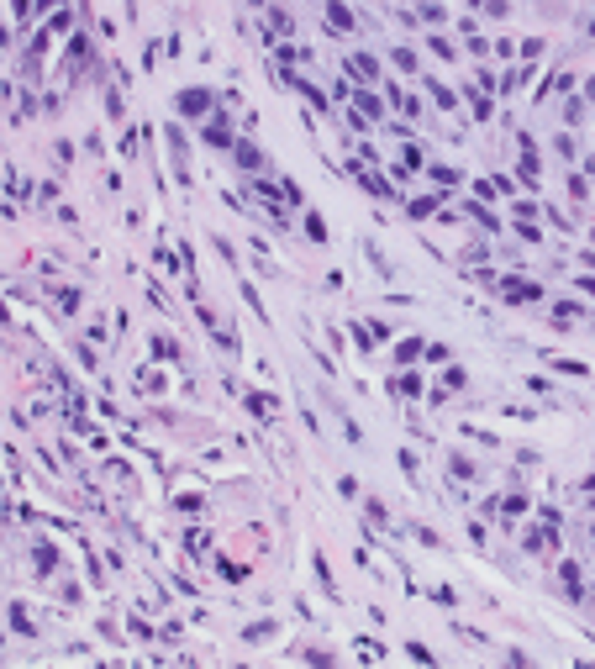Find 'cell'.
Wrapping results in <instances>:
<instances>
[{"mask_svg":"<svg viewBox=\"0 0 595 669\" xmlns=\"http://www.w3.org/2000/svg\"><path fill=\"white\" fill-rule=\"evenodd\" d=\"M174 111H179V116H190V121H206L216 111V95L206 90V84H190V90H179V95H174Z\"/></svg>","mask_w":595,"mask_h":669,"instance_id":"6da1fadb","label":"cell"},{"mask_svg":"<svg viewBox=\"0 0 595 669\" xmlns=\"http://www.w3.org/2000/svg\"><path fill=\"white\" fill-rule=\"evenodd\" d=\"M495 290H500V300H506V306H532V300H543V285H532V279H522V275L495 279Z\"/></svg>","mask_w":595,"mask_h":669,"instance_id":"7a4b0ae2","label":"cell"},{"mask_svg":"<svg viewBox=\"0 0 595 669\" xmlns=\"http://www.w3.org/2000/svg\"><path fill=\"white\" fill-rule=\"evenodd\" d=\"M201 137H206L211 148H222V153H232V148H238V132H232V116H226V111H211V116H206Z\"/></svg>","mask_w":595,"mask_h":669,"instance_id":"3957f363","label":"cell"},{"mask_svg":"<svg viewBox=\"0 0 595 669\" xmlns=\"http://www.w3.org/2000/svg\"><path fill=\"white\" fill-rule=\"evenodd\" d=\"M343 69H348V74H358V79H380V59H374V53H364V48L348 53Z\"/></svg>","mask_w":595,"mask_h":669,"instance_id":"277c9868","label":"cell"},{"mask_svg":"<svg viewBox=\"0 0 595 669\" xmlns=\"http://www.w3.org/2000/svg\"><path fill=\"white\" fill-rule=\"evenodd\" d=\"M232 164H238L242 174H263V169H269V158H263L253 143H238V148H232Z\"/></svg>","mask_w":595,"mask_h":669,"instance_id":"5b68a950","label":"cell"},{"mask_svg":"<svg viewBox=\"0 0 595 669\" xmlns=\"http://www.w3.org/2000/svg\"><path fill=\"white\" fill-rule=\"evenodd\" d=\"M442 211V195L432 190V195H417V201H405V216L411 222H427V216H438Z\"/></svg>","mask_w":595,"mask_h":669,"instance_id":"8992f818","label":"cell"},{"mask_svg":"<svg viewBox=\"0 0 595 669\" xmlns=\"http://www.w3.org/2000/svg\"><path fill=\"white\" fill-rule=\"evenodd\" d=\"M348 100H353L369 121H385V100H380V95H369V90H358V84H353V90H348Z\"/></svg>","mask_w":595,"mask_h":669,"instance_id":"52a82bcc","label":"cell"},{"mask_svg":"<svg viewBox=\"0 0 595 669\" xmlns=\"http://www.w3.org/2000/svg\"><path fill=\"white\" fill-rule=\"evenodd\" d=\"M327 22L337 26V32H358V22H353V11H348L343 0H327Z\"/></svg>","mask_w":595,"mask_h":669,"instance_id":"ba28073f","label":"cell"},{"mask_svg":"<svg viewBox=\"0 0 595 669\" xmlns=\"http://www.w3.org/2000/svg\"><path fill=\"white\" fill-rule=\"evenodd\" d=\"M411 359H427V343H422V337H401V343H395V364H411Z\"/></svg>","mask_w":595,"mask_h":669,"instance_id":"9c48e42d","label":"cell"},{"mask_svg":"<svg viewBox=\"0 0 595 669\" xmlns=\"http://www.w3.org/2000/svg\"><path fill=\"white\" fill-rule=\"evenodd\" d=\"M390 390H395V395H422L427 385H422V374L405 369V374H395V380H390Z\"/></svg>","mask_w":595,"mask_h":669,"instance_id":"30bf717a","label":"cell"},{"mask_svg":"<svg viewBox=\"0 0 595 669\" xmlns=\"http://www.w3.org/2000/svg\"><path fill=\"white\" fill-rule=\"evenodd\" d=\"M559 574H564V596H569V601H580V596H585V585H580V569H574V564L564 559V564H559Z\"/></svg>","mask_w":595,"mask_h":669,"instance_id":"8fae6325","label":"cell"},{"mask_svg":"<svg viewBox=\"0 0 595 669\" xmlns=\"http://www.w3.org/2000/svg\"><path fill=\"white\" fill-rule=\"evenodd\" d=\"M422 84H427V95L438 100L442 111H453V106H458V95H453V90H448V84H442V79H422Z\"/></svg>","mask_w":595,"mask_h":669,"instance_id":"7c38bea8","label":"cell"},{"mask_svg":"<svg viewBox=\"0 0 595 669\" xmlns=\"http://www.w3.org/2000/svg\"><path fill=\"white\" fill-rule=\"evenodd\" d=\"M442 390H469V369L464 364H448V369H442Z\"/></svg>","mask_w":595,"mask_h":669,"instance_id":"4fadbf2b","label":"cell"},{"mask_svg":"<svg viewBox=\"0 0 595 669\" xmlns=\"http://www.w3.org/2000/svg\"><path fill=\"white\" fill-rule=\"evenodd\" d=\"M390 63H395V69H405V74H417V53L405 48V43H395V48H390Z\"/></svg>","mask_w":595,"mask_h":669,"instance_id":"5bb4252c","label":"cell"},{"mask_svg":"<svg viewBox=\"0 0 595 669\" xmlns=\"http://www.w3.org/2000/svg\"><path fill=\"white\" fill-rule=\"evenodd\" d=\"M427 174H432V180H438V185H448V190H453V185H458V180H464V174H458V169H453V164H427Z\"/></svg>","mask_w":595,"mask_h":669,"instance_id":"9a60e30c","label":"cell"},{"mask_svg":"<svg viewBox=\"0 0 595 669\" xmlns=\"http://www.w3.org/2000/svg\"><path fill=\"white\" fill-rule=\"evenodd\" d=\"M6 617H11V627H16V633H22V638H32V633H37V627H32V617H26V606H22V601H16V606L6 611Z\"/></svg>","mask_w":595,"mask_h":669,"instance_id":"2e32d148","label":"cell"},{"mask_svg":"<svg viewBox=\"0 0 595 669\" xmlns=\"http://www.w3.org/2000/svg\"><path fill=\"white\" fill-rule=\"evenodd\" d=\"M448 464H453V475H458V479H479V464H474L469 454H453Z\"/></svg>","mask_w":595,"mask_h":669,"instance_id":"e0dca14e","label":"cell"},{"mask_svg":"<svg viewBox=\"0 0 595 669\" xmlns=\"http://www.w3.org/2000/svg\"><path fill=\"white\" fill-rule=\"evenodd\" d=\"M248 411H253V417H263V422H269V417H274V411H279V406H274L269 395H248Z\"/></svg>","mask_w":595,"mask_h":669,"instance_id":"ac0fdd59","label":"cell"},{"mask_svg":"<svg viewBox=\"0 0 595 669\" xmlns=\"http://www.w3.org/2000/svg\"><path fill=\"white\" fill-rule=\"evenodd\" d=\"M553 369H559V374H574V380H580V374H590V364H580V359H553Z\"/></svg>","mask_w":595,"mask_h":669,"instance_id":"d6986e66","label":"cell"},{"mask_svg":"<svg viewBox=\"0 0 595 669\" xmlns=\"http://www.w3.org/2000/svg\"><path fill=\"white\" fill-rule=\"evenodd\" d=\"M537 211H543V206H537V201H511V216H516V222H532Z\"/></svg>","mask_w":595,"mask_h":669,"instance_id":"ffe728a7","label":"cell"},{"mask_svg":"<svg viewBox=\"0 0 595 669\" xmlns=\"http://www.w3.org/2000/svg\"><path fill=\"white\" fill-rule=\"evenodd\" d=\"M364 506H369V522H374V527H390V512H385V501H374V495H369Z\"/></svg>","mask_w":595,"mask_h":669,"instance_id":"44dd1931","label":"cell"},{"mask_svg":"<svg viewBox=\"0 0 595 669\" xmlns=\"http://www.w3.org/2000/svg\"><path fill=\"white\" fill-rule=\"evenodd\" d=\"M32 559H37V569H53V564H59V548H48V543H37V553H32Z\"/></svg>","mask_w":595,"mask_h":669,"instance_id":"7402d4cb","label":"cell"},{"mask_svg":"<svg viewBox=\"0 0 595 669\" xmlns=\"http://www.w3.org/2000/svg\"><path fill=\"white\" fill-rule=\"evenodd\" d=\"M500 512H506V516H522V512H527V495H500Z\"/></svg>","mask_w":595,"mask_h":669,"instance_id":"603a6c76","label":"cell"},{"mask_svg":"<svg viewBox=\"0 0 595 669\" xmlns=\"http://www.w3.org/2000/svg\"><path fill=\"white\" fill-rule=\"evenodd\" d=\"M306 232H311V238H316V243H327V222H322V216H316V211H306Z\"/></svg>","mask_w":595,"mask_h":669,"instance_id":"cb8c5ba5","label":"cell"},{"mask_svg":"<svg viewBox=\"0 0 595 669\" xmlns=\"http://www.w3.org/2000/svg\"><path fill=\"white\" fill-rule=\"evenodd\" d=\"M242 638H248V643H258V638H274V622H269V617H263V622H253V627H248Z\"/></svg>","mask_w":595,"mask_h":669,"instance_id":"d4e9b609","label":"cell"},{"mask_svg":"<svg viewBox=\"0 0 595 669\" xmlns=\"http://www.w3.org/2000/svg\"><path fill=\"white\" fill-rule=\"evenodd\" d=\"M427 48L438 53V59H453V53H458V48H453V43H448V37H427Z\"/></svg>","mask_w":595,"mask_h":669,"instance_id":"484cf974","label":"cell"},{"mask_svg":"<svg viewBox=\"0 0 595 669\" xmlns=\"http://www.w3.org/2000/svg\"><path fill=\"white\" fill-rule=\"evenodd\" d=\"M174 506H179V512H201V495H195V490H185V495H174Z\"/></svg>","mask_w":595,"mask_h":669,"instance_id":"4316f807","label":"cell"},{"mask_svg":"<svg viewBox=\"0 0 595 669\" xmlns=\"http://www.w3.org/2000/svg\"><path fill=\"white\" fill-rule=\"evenodd\" d=\"M153 353H158V359H174L179 348H174V343H169V337H164V332H158V337H153Z\"/></svg>","mask_w":595,"mask_h":669,"instance_id":"83f0119b","label":"cell"},{"mask_svg":"<svg viewBox=\"0 0 595 669\" xmlns=\"http://www.w3.org/2000/svg\"><path fill=\"white\" fill-rule=\"evenodd\" d=\"M537 53H543V37H527V43H522V59H527V63H532V59H537Z\"/></svg>","mask_w":595,"mask_h":669,"instance_id":"f1b7e54d","label":"cell"},{"mask_svg":"<svg viewBox=\"0 0 595 669\" xmlns=\"http://www.w3.org/2000/svg\"><path fill=\"white\" fill-rule=\"evenodd\" d=\"M369 332H374V343H390V337H395V327H385V322H369Z\"/></svg>","mask_w":595,"mask_h":669,"instance_id":"f546056e","label":"cell"},{"mask_svg":"<svg viewBox=\"0 0 595 669\" xmlns=\"http://www.w3.org/2000/svg\"><path fill=\"white\" fill-rule=\"evenodd\" d=\"M427 364H448V348H442V343H427Z\"/></svg>","mask_w":595,"mask_h":669,"instance_id":"4dcf8cb0","label":"cell"},{"mask_svg":"<svg viewBox=\"0 0 595 669\" xmlns=\"http://www.w3.org/2000/svg\"><path fill=\"white\" fill-rule=\"evenodd\" d=\"M574 285H580L585 295H595V275H580V279H574Z\"/></svg>","mask_w":595,"mask_h":669,"instance_id":"1f68e13d","label":"cell"},{"mask_svg":"<svg viewBox=\"0 0 595 669\" xmlns=\"http://www.w3.org/2000/svg\"><path fill=\"white\" fill-rule=\"evenodd\" d=\"M585 100H595V74H590V79H585Z\"/></svg>","mask_w":595,"mask_h":669,"instance_id":"d6a6232c","label":"cell"},{"mask_svg":"<svg viewBox=\"0 0 595 669\" xmlns=\"http://www.w3.org/2000/svg\"><path fill=\"white\" fill-rule=\"evenodd\" d=\"M585 174H595V153H590V158H585Z\"/></svg>","mask_w":595,"mask_h":669,"instance_id":"836d02e7","label":"cell"}]
</instances>
